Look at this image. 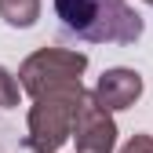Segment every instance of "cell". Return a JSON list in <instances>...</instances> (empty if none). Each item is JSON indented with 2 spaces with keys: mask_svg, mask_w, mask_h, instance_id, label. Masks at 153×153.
<instances>
[{
  "mask_svg": "<svg viewBox=\"0 0 153 153\" xmlns=\"http://www.w3.org/2000/svg\"><path fill=\"white\" fill-rule=\"evenodd\" d=\"M62 26L91 44H135L142 36V18L128 0H55Z\"/></svg>",
  "mask_w": 153,
  "mask_h": 153,
  "instance_id": "6da1fadb",
  "label": "cell"
},
{
  "mask_svg": "<svg viewBox=\"0 0 153 153\" xmlns=\"http://www.w3.org/2000/svg\"><path fill=\"white\" fill-rule=\"evenodd\" d=\"M84 95V84H69V88H55L33 99L29 120H26V149L29 153H59L73 131V113L76 102Z\"/></svg>",
  "mask_w": 153,
  "mask_h": 153,
  "instance_id": "7a4b0ae2",
  "label": "cell"
},
{
  "mask_svg": "<svg viewBox=\"0 0 153 153\" xmlns=\"http://www.w3.org/2000/svg\"><path fill=\"white\" fill-rule=\"evenodd\" d=\"M88 69V55L84 51H69V48H40L18 66V88L29 91L33 99L55 88H69L80 84V73Z\"/></svg>",
  "mask_w": 153,
  "mask_h": 153,
  "instance_id": "3957f363",
  "label": "cell"
},
{
  "mask_svg": "<svg viewBox=\"0 0 153 153\" xmlns=\"http://www.w3.org/2000/svg\"><path fill=\"white\" fill-rule=\"evenodd\" d=\"M69 139L76 142V153H113L117 149V124H113L109 109L95 102L91 91H84L80 102H76Z\"/></svg>",
  "mask_w": 153,
  "mask_h": 153,
  "instance_id": "277c9868",
  "label": "cell"
},
{
  "mask_svg": "<svg viewBox=\"0 0 153 153\" xmlns=\"http://www.w3.org/2000/svg\"><path fill=\"white\" fill-rule=\"evenodd\" d=\"M91 95H95V102H99L102 109H109V113L113 109H128V106H135L139 95H142V76L135 69H128V66L106 69Z\"/></svg>",
  "mask_w": 153,
  "mask_h": 153,
  "instance_id": "5b68a950",
  "label": "cell"
},
{
  "mask_svg": "<svg viewBox=\"0 0 153 153\" xmlns=\"http://www.w3.org/2000/svg\"><path fill=\"white\" fill-rule=\"evenodd\" d=\"M0 18L15 29H29L40 18V0H0Z\"/></svg>",
  "mask_w": 153,
  "mask_h": 153,
  "instance_id": "8992f818",
  "label": "cell"
},
{
  "mask_svg": "<svg viewBox=\"0 0 153 153\" xmlns=\"http://www.w3.org/2000/svg\"><path fill=\"white\" fill-rule=\"evenodd\" d=\"M18 106V80L0 66V109H15Z\"/></svg>",
  "mask_w": 153,
  "mask_h": 153,
  "instance_id": "52a82bcc",
  "label": "cell"
},
{
  "mask_svg": "<svg viewBox=\"0 0 153 153\" xmlns=\"http://www.w3.org/2000/svg\"><path fill=\"white\" fill-rule=\"evenodd\" d=\"M120 153H153V135H131Z\"/></svg>",
  "mask_w": 153,
  "mask_h": 153,
  "instance_id": "ba28073f",
  "label": "cell"
},
{
  "mask_svg": "<svg viewBox=\"0 0 153 153\" xmlns=\"http://www.w3.org/2000/svg\"><path fill=\"white\" fill-rule=\"evenodd\" d=\"M146 4H149V7H153V0H146Z\"/></svg>",
  "mask_w": 153,
  "mask_h": 153,
  "instance_id": "9c48e42d",
  "label": "cell"
}]
</instances>
